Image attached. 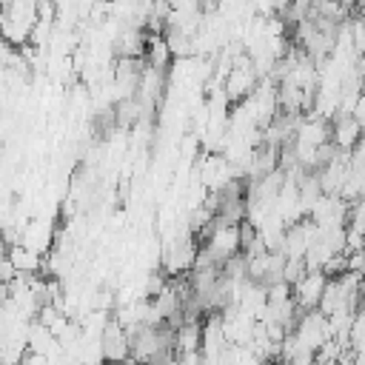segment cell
Returning a JSON list of instances; mask_svg holds the SVG:
<instances>
[{
  "mask_svg": "<svg viewBox=\"0 0 365 365\" xmlns=\"http://www.w3.org/2000/svg\"><path fill=\"white\" fill-rule=\"evenodd\" d=\"M325 282H328V274L322 268H308L294 285H291V294H294V302L308 311V308H317L319 305V297L325 291Z\"/></svg>",
  "mask_w": 365,
  "mask_h": 365,
  "instance_id": "obj_1",
  "label": "cell"
},
{
  "mask_svg": "<svg viewBox=\"0 0 365 365\" xmlns=\"http://www.w3.org/2000/svg\"><path fill=\"white\" fill-rule=\"evenodd\" d=\"M6 254H9V259H11V265H14L17 274H37V271L43 268V257H40V251H34V248L26 245V242L6 245Z\"/></svg>",
  "mask_w": 365,
  "mask_h": 365,
  "instance_id": "obj_2",
  "label": "cell"
},
{
  "mask_svg": "<svg viewBox=\"0 0 365 365\" xmlns=\"http://www.w3.org/2000/svg\"><path fill=\"white\" fill-rule=\"evenodd\" d=\"M165 285H168L165 274H163V271H151V274H148V279H145V299L157 297V294H160Z\"/></svg>",
  "mask_w": 365,
  "mask_h": 365,
  "instance_id": "obj_3",
  "label": "cell"
}]
</instances>
